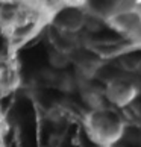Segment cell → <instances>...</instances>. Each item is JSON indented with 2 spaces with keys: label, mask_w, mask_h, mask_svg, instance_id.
I'll return each instance as SVG.
<instances>
[{
  "label": "cell",
  "mask_w": 141,
  "mask_h": 147,
  "mask_svg": "<svg viewBox=\"0 0 141 147\" xmlns=\"http://www.w3.org/2000/svg\"><path fill=\"white\" fill-rule=\"evenodd\" d=\"M84 129L88 140L97 147H114L121 141L126 123L115 108L103 105L91 109L85 115Z\"/></svg>",
  "instance_id": "6da1fadb"
},
{
  "label": "cell",
  "mask_w": 141,
  "mask_h": 147,
  "mask_svg": "<svg viewBox=\"0 0 141 147\" xmlns=\"http://www.w3.org/2000/svg\"><path fill=\"white\" fill-rule=\"evenodd\" d=\"M138 85L128 78H114L103 86V97L114 108H124L137 99Z\"/></svg>",
  "instance_id": "7a4b0ae2"
},
{
  "label": "cell",
  "mask_w": 141,
  "mask_h": 147,
  "mask_svg": "<svg viewBox=\"0 0 141 147\" xmlns=\"http://www.w3.org/2000/svg\"><path fill=\"white\" fill-rule=\"evenodd\" d=\"M86 24V15L82 8L62 6L58 8L52 18V28L65 35H78Z\"/></svg>",
  "instance_id": "3957f363"
},
{
  "label": "cell",
  "mask_w": 141,
  "mask_h": 147,
  "mask_svg": "<svg viewBox=\"0 0 141 147\" xmlns=\"http://www.w3.org/2000/svg\"><path fill=\"white\" fill-rule=\"evenodd\" d=\"M20 84L18 68L11 58L0 59V97H6L17 90Z\"/></svg>",
  "instance_id": "277c9868"
},
{
  "label": "cell",
  "mask_w": 141,
  "mask_h": 147,
  "mask_svg": "<svg viewBox=\"0 0 141 147\" xmlns=\"http://www.w3.org/2000/svg\"><path fill=\"white\" fill-rule=\"evenodd\" d=\"M49 61H50V65L53 68H64L70 62V56L53 50L50 53V56H49Z\"/></svg>",
  "instance_id": "5b68a950"
},
{
  "label": "cell",
  "mask_w": 141,
  "mask_h": 147,
  "mask_svg": "<svg viewBox=\"0 0 141 147\" xmlns=\"http://www.w3.org/2000/svg\"><path fill=\"white\" fill-rule=\"evenodd\" d=\"M67 80H70V76H65V80H64V82H67ZM58 86H59V88H64V84H62V82H59Z\"/></svg>",
  "instance_id": "8992f818"
}]
</instances>
